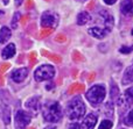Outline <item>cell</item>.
I'll use <instances>...</instances> for the list:
<instances>
[{"instance_id":"6da1fadb","label":"cell","mask_w":133,"mask_h":129,"mask_svg":"<svg viewBox=\"0 0 133 129\" xmlns=\"http://www.w3.org/2000/svg\"><path fill=\"white\" fill-rule=\"evenodd\" d=\"M42 115L47 122L56 123L62 119V107L57 101H47L42 106Z\"/></svg>"},{"instance_id":"7a4b0ae2","label":"cell","mask_w":133,"mask_h":129,"mask_svg":"<svg viewBox=\"0 0 133 129\" xmlns=\"http://www.w3.org/2000/svg\"><path fill=\"white\" fill-rule=\"evenodd\" d=\"M85 114V105L81 97H75L66 106V115L70 120H79Z\"/></svg>"},{"instance_id":"3957f363","label":"cell","mask_w":133,"mask_h":129,"mask_svg":"<svg viewBox=\"0 0 133 129\" xmlns=\"http://www.w3.org/2000/svg\"><path fill=\"white\" fill-rule=\"evenodd\" d=\"M105 94V87L103 85H95L87 92V99L92 106H98L101 102H103Z\"/></svg>"},{"instance_id":"277c9868","label":"cell","mask_w":133,"mask_h":129,"mask_svg":"<svg viewBox=\"0 0 133 129\" xmlns=\"http://www.w3.org/2000/svg\"><path fill=\"white\" fill-rule=\"evenodd\" d=\"M60 18H58L57 13H55L54 11H46L42 13L41 15V27L42 28H49V29H54L57 27Z\"/></svg>"},{"instance_id":"5b68a950","label":"cell","mask_w":133,"mask_h":129,"mask_svg":"<svg viewBox=\"0 0 133 129\" xmlns=\"http://www.w3.org/2000/svg\"><path fill=\"white\" fill-rule=\"evenodd\" d=\"M55 76V69L54 66L48 64H44L39 66L34 72V78L36 81H43V80H49Z\"/></svg>"},{"instance_id":"8992f818","label":"cell","mask_w":133,"mask_h":129,"mask_svg":"<svg viewBox=\"0 0 133 129\" xmlns=\"http://www.w3.org/2000/svg\"><path fill=\"white\" fill-rule=\"evenodd\" d=\"M5 92L0 91V118L4 121L5 125L11 123V107L7 100L5 99Z\"/></svg>"},{"instance_id":"52a82bcc","label":"cell","mask_w":133,"mask_h":129,"mask_svg":"<svg viewBox=\"0 0 133 129\" xmlns=\"http://www.w3.org/2000/svg\"><path fill=\"white\" fill-rule=\"evenodd\" d=\"M30 119H32V114L27 113L25 111H18L14 116V125L15 129H25L29 125Z\"/></svg>"},{"instance_id":"ba28073f","label":"cell","mask_w":133,"mask_h":129,"mask_svg":"<svg viewBox=\"0 0 133 129\" xmlns=\"http://www.w3.org/2000/svg\"><path fill=\"white\" fill-rule=\"evenodd\" d=\"M26 107L30 111V114H32V112H33V114L36 115L37 112L40 111V107H41L40 97H33V98H30V99H28L27 101H26Z\"/></svg>"},{"instance_id":"9c48e42d","label":"cell","mask_w":133,"mask_h":129,"mask_svg":"<svg viewBox=\"0 0 133 129\" xmlns=\"http://www.w3.org/2000/svg\"><path fill=\"white\" fill-rule=\"evenodd\" d=\"M117 104L118 105H123L125 104L126 106H130V105L133 104V87H130L129 90L125 91V93L119 97V99L117 100Z\"/></svg>"},{"instance_id":"30bf717a","label":"cell","mask_w":133,"mask_h":129,"mask_svg":"<svg viewBox=\"0 0 133 129\" xmlns=\"http://www.w3.org/2000/svg\"><path fill=\"white\" fill-rule=\"evenodd\" d=\"M28 74V69L27 67H20V69L15 70V71L12 72V79H13L15 83H22L26 79Z\"/></svg>"},{"instance_id":"8fae6325","label":"cell","mask_w":133,"mask_h":129,"mask_svg":"<svg viewBox=\"0 0 133 129\" xmlns=\"http://www.w3.org/2000/svg\"><path fill=\"white\" fill-rule=\"evenodd\" d=\"M88 33H89L91 36L96 37V39H104V37H105L110 32H109L108 29H105V28L92 27V28H90V29L88 30Z\"/></svg>"},{"instance_id":"7c38bea8","label":"cell","mask_w":133,"mask_h":129,"mask_svg":"<svg viewBox=\"0 0 133 129\" xmlns=\"http://www.w3.org/2000/svg\"><path fill=\"white\" fill-rule=\"evenodd\" d=\"M97 123V115L95 113H90L83 121V129H94Z\"/></svg>"},{"instance_id":"4fadbf2b","label":"cell","mask_w":133,"mask_h":129,"mask_svg":"<svg viewBox=\"0 0 133 129\" xmlns=\"http://www.w3.org/2000/svg\"><path fill=\"white\" fill-rule=\"evenodd\" d=\"M16 52V48L15 44L9 43L8 45H6L4 49H2V59H9L12 58Z\"/></svg>"},{"instance_id":"5bb4252c","label":"cell","mask_w":133,"mask_h":129,"mask_svg":"<svg viewBox=\"0 0 133 129\" xmlns=\"http://www.w3.org/2000/svg\"><path fill=\"white\" fill-rule=\"evenodd\" d=\"M132 83H133V65L129 66L125 70V73L123 76V80H122L123 85H129V84Z\"/></svg>"},{"instance_id":"9a60e30c","label":"cell","mask_w":133,"mask_h":129,"mask_svg":"<svg viewBox=\"0 0 133 129\" xmlns=\"http://www.w3.org/2000/svg\"><path fill=\"white\" fill-rule=\"evenodd\" d=\"M122 13L125 15H132L133 14V1L132 0H124L122 2Z\"/></svg>"},{"instance_id":"2e32d148","label":"cell","mask_w":133,"mask_h":129,"mask_svg":"<svg viewBox=\"0 0 133 129\" xmlns=\"http://www.w3.org/2000/svg\"><path fill=\"white\" fill-rule=\"evenodd\" d=\"M11 29L8 27H2L0 29V43H6L11 39Z\"/></svg>"},{"instance_id":"e0dca14e","label":"cell","mask_w":133,"mask_h":129,"mask_svg":"<svg viewBox=\"0 0 133 129\" xmlns=\"http://www.w3.org/2000/svg\"><path fill=\"white\" fill-rule=\"evenodd\" d=\"M90 20H91V15H90L88 12H81L77 15V25H79V26L85 25V23H88Z\"/></svg>"},{"instance_id":"ac0fdd59","label":"cell","mask_w":133,"mask_h":129,"mask_svg":"<svg viewBox=\"0 0 133 129\" xmlns=\"http://www.w3.org/2000/svg\"><path fill=\"white\" fill-rule=\"evenodd\" d=\"M112 126H113L112 121L104 120V121H102V122H101V125H99V128L98 129H111V128H112Z\"/></svg>"},{"instance_id":"d6986e66","label":"cell","mask_w":133,"mask_h":129,"mask_svg":"<svg viewBox=\"0 0 133 129\" xmlns=\"http://www.w3.org/2000/svg\"><path fill=\"white\" fill-rule=\"evenodd\" d=\"M20 18H21V14L19 13V12H16V13L14 14V16H13V20H12V28H13V29H16V27H18V22H19V20H20Z\"/></svg>"},{"instance_id":"ffe728a7","label":"cell","mask_w":133,"mask_h":129,"mask_svg":"<svg viewBox=\"0 0 133 129\" xmlns=\"http://www.w3.org/2000/svg\"><path fill=\"white\" fill-rule=\"evenodd\" d=\"M125 125L130 126V127H133V109L131 112H129L127 116L125 118Z\"/></svg>"},{"instance_id":"44dd1931","label":"cell","mask_w":133,"mask_h":129,"mask_svg":"<svg viewBox=\"0 0 133 129\" xmlns=\"http://www.w3.org/2000/svg\"><path fill=\"white\" fill-rule=\"evenodd\" d=\"M111 97L113 98V99H116V100H118L119 99V90H118L117 88V86L115 85V84H113L112 85V91H111Z\"/></svg>"},{"instance_id":"7402d4cb","label":"cell","mask_w":133,"mask_h":129,"mask_svg":"<svg viewBox=\"0 0 133 129\" xmlns=\"http://www.w3.org/2000/svg\"><path fill=\"white\" fill-rule=\"evenodd\" d=\"M112 112H113V107H112V102L109 101L106 104V115L112 116Z\"/></svg>"},{"instance_id":"603a6c76","label":"cell","mask_w":133,"mask_h":129,"mask_svg":"<svg viewBox=\"0 0 133 129\" xmlns=\"http://www.w3.org/2000/svg\"><path fill=\"white\" fill-rule=\"evenodd\" d=\"M119 51L122 54H129V52H131V51H133V45L132 47H122V48L119 49Z\"/></svg>"},{"instance_id":"cb8c5ba5","label":"cell","mask_w":133,"mask_h":129,"mask_svg":"<svg viewBox=\"0 0 133 129\" xmlns=\"http://www.w3.org/2000/svg\"><path fill=\"white\" fill-rule=\"evenodd\" d=\"M8 67H9V64H7V63H2V64L0 65V73H1L2 71H6Z\"/></svg>"},{"instance_id":"d4e9b609","label":"cell","mask_w":133,"mask_h":129,"mask_svg":"<svg viewBox=\"0 0 133 129\" xmlns=\"http://www.w3.org/2000/svg\"><path fill=\"white\" fill-rule=\"evenodd\" d=\"M69 129H81V126L78 123H71L69 126Z\"/></svg>"},{"instance_id":"484cf974","label":"cell","mask_w":133,"mask_h":129,"mask_svg":"<svg viewBox=\"0 0 133 129\" xmlns=\"http://www.w3.org/2000/svg\"><path fill=\"white\" fill-rule=\"evenodd\" d=\"M116 1H117V0H104V2H105L106 5H113V4H116Z\"/></svg>"},{"instance_id":"4316f807","label":"cell","mask_w":133,"mask_h":129,"mask_svg":"<svg viewBox=\"0 0 133 129\" xmlns=\"http://www.w3.org/2000/svg\"><path fill=\"white\" fill-rule=\"evenodd\" d=\"M22 1L23 0H15V6H21V5H22Z\"/></svg>"},{"instance_id":"83f0119b","label":"cell","mask_w":133,"mask_h":129,"mask_svg":"<svg viewBox=\"0 0 133 129\" xmlns=\"http://www.w3.org/2000/svg\"><path fill=\"white\" fill-rule=\"evenodd\" d=\"M44 129H56V128L54 127V126H48V127H46Z\"/></svg>"},{"instance_id":"f1b7e54d","label":"cell","mask_w":133,"mask_h":129,"mask_svg":"<svg viewBox=\"0 0 133 129\" xmlns=\"http://www.w3.org/2000/svg\"><path fill=\"white\" fill-rule=\"evenodd\" d=\"M2 84V79H1V73H0V85Z\"/></svg>"},{"instance_id":"f546056e","label":"cell","mask_w":133,"mask_h":129,"mask_svg":"<svg viewBox=\"0 0 133 129\" xmlns=\"http://www.w3.org/2000/svg\"><path fill=\"white\" fill-rule=\"evenodd\" d=\"M76 1H85V0H76Z\"/></svg>"},{"instance_id":"4dcf8cb0","label":"cell","mask_w":133,"mask_h":129,"mask_svg":"<svg viewBox=\"0 0 133 129\" xmlns=\"http://www.w3.org/2000/svg\"><path fill=\"white\" fill-rule=\"evenodd\" d=\"M132 35H133V29H132Z\"/></svg>"},{"instance_id":"1f68e13d","label":"cell","mask_w":133,"mask_h":129,"mask_svg":"<svg viewBox=\"0 0 133 129\" xmlns=\"http://www.w3.org/2000/svg\"><path fill=\"white\" fill-rule=\"evenodd\" d=\"M32 129H33V128H32Z\"/></svg>"}]
</instances>
